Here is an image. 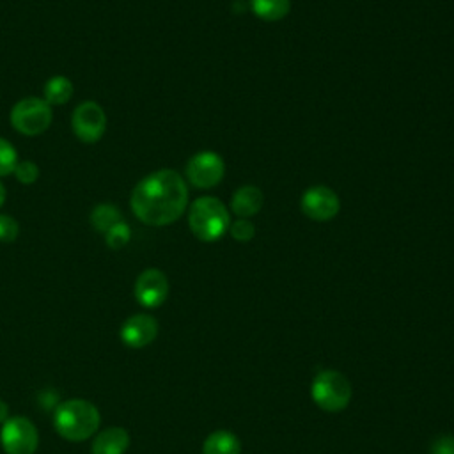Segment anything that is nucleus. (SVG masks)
<instances>
[{"instance_id": "f257e3e1", "label": "nucleus", "mask_w": 454, "mask_h": 454, "mask_svg": "<svg viewBox=\"0 0 454 454\" xmlns=\"http://www.w3.org/2000/svg\"><path fill=\"white\" fill-rule=\"evenodd\" d=\"M135 216L147 225L161 227L174 223L188 206V188L184 179L170 168L145 176L131 193Z\"/></svg>"}, {"instance_id": "f03ea898", "label": "nucleus", "mask_w": 454, "mask_h": 454, "mask_svg": "<svg viewBox=\"0 0 454 454\" xmlns=\"http://www.w3.org/2000/svg\"><path fill=\"white\" fill-rule=\"evenodd\" d=\"M101 415L96 404L85 399L62 401L53 413L55 431L69 442H83L99 429Z\"/></svg>"}, {"instance_id": "7ed1b4c3", "label": "nucleus", "mask_w": 454, "mask_h": 454, "mask_svg": "<svg viewBox=\"0 0 454 454\" xmlns=\"http://www.w3.org/2000/svg\"><path fill=\"white\" fill-rule=\"evenodd\" d=\"M188 223L200 241H216L231 227V215L225 204L216 197H199L193 200Z\"/></svg>"}, {"instance_id": "20e7f679", "label": "nucleus", "mask_w": 454, "mask_h": 454, "mask_svg": "<svg viewBox=\"0 0 454 454\" xmlns=\"http://www.w3.org/2000/svg\"><path fill=\"white\" fill-rule=\"evenodd\" d=\"M310 395L316 406H319L323 411L337 413L349 404L351 385L342 372L325 369L316 374L310 387Z\"/></svg>"}, {"instance_id": "39448f33", "label": "nucleus", "mask_w": 454, "mask_h": 454, "mask_svg": "<svg viewBox=\"0 0 454 454\" xmlns=\"http://www.w3.org/2000/svg\"><path fill=\"white\" fill-rule=\"evenodd\" d=\"M11 124L21 135H41L51 124V106L41 98H25L12 106Z\"/></svg>"}, {"instance_id": "423d86ee", "label": "nucleus", "mask_w": 454, "mask_h": 454, "mask_svg": "<svg viewBox=\"0 0 454 454\" xmlns=\"http://www.w3.org/2000/svg\"><path fill=\"white\" fill-rule=\"evenodd\" d=\"M0 443L5 454H34L39 445V433L27 417H11L0 429Z\"/></svg>"}, {"instance_id": "0eeeda50", "label": "nucleus", "mask_w": 454, "mask_h": 454, "mask_svg": "<svg viewBox=\"0 0 454 454\" xmlns=\"http://www.w3.org/2000/svg\"><path fill=\"white\" fill-rule=\"evenodd\" d=\"M71 128L73 133L87 144L98 142L106 128V115L103 112V108L94 103V101H85L80 103L74 110H73V117H71Z\"/></svg>"}, {"instance_id": "6e6552de", "label": "nucleus", "mask_w": 454, "mask_h": 454, "mask_svg": "<svg viewBox=\"0 0 454 454\" xmlns=\"http://www.w3.org/2000/svg\"><path fill=\"white\" fill-rule=\"evenodd\" d=\"M222 156L213 151H200L186 163V177L197 188H213L223 177Z\"/></svg>"}, {"instance_id": "1a4fd4ad", "label": "nucleus", "mask_w": 454, "mask_h": 454, "mask_svg": "<svg viewBox=\"0 0 454 454\" xmlns=\"http://www.w3.org/2000/svg\"><path fill=\"white\" fill-rule=\"evenodd\" d=\"M300 206L305 216L310 220L326 222L339 213L340 200L333 190L326 186H312L301 195Z\"/></svg>"}, {"instance_id": "9d476101", "label": "nucleus", "mask_w": 454, "mask_h": 454, "mask_svg": "<svg viewBox=\"0 0 454 454\" xmlns=\"http://www.w3.org/2000/svg\"><path fill=\"white\" fill-rule=\"evenodd\" d=\"M168 296V280L158 268L144 270L135 282V298L145 309L160 307Z\"/></svg>"}, {"instance_id": "9b49d317", "label": "nucleus", "mask_w": 454, "mask_h": 454, "mask_svg": "<svg viewBox=\"0 0 454 454\" xmlns=\"http://www.w3.org/2000/svg\"><path fill=\"white\" fill-rule=\"evenodd\" d=\"M158 335V321L149 314H133L121 326V340L129 348H144Z\"/></svg>"}, {"instance_id": "f8f14e48", "label": "nucleus", "mask_w": 454, "mask_h": 454, "mask_svg": "<svg viewBox=\"0 0 454 454\" xmlns=\"http://www.w3.org/2000/svg\"><path fill=\"white\" fill-rule=\"evenodd\" d=\"M129 447V434L124 427L112 426L99 431L90 445L92 454H124Z\"/></svg>"}, {"instance_id": "ddd939ff", "label": "nucleus", "mask_w": 454, "mask_h": 454, "mask_svg": "<svg viewBox=\"0 0 454 454\" xmlns=\"http://www.w3.org/2000/svg\"><path fill=\"white\" fill-rule=\"evenodd\" d=\"M262 192L257 186L247 184L236 190V193L231 199V209L239 218H250L262 207Z\"/></svg>"}, {"instance_id": "4468645a", "label": "nucleus", "mask_w": 454, "mask_h": 454, "mask_svg": "<svg viewBox=\"0 0 454 454\" xmlns=\"http://www.w3.org/2000/svg\"><path fill=\"white\" fill-rule=\"evenodd\" d=\"M239 452H241V445L238 436L225 429L211 433L202 445V454H239Z\"/></svg>"}, {"instance_id": "2eb2a0df", "label": "nucleus", "mask_w": 454, "mask_h": 454, "mask_svg": "<svg viewBox=\"0 0 454 454\" xmlns=\"http://www.w3.org/2000/svg\"><path fill=\"white\" fill-rule=\"evenodd\" d=\"M73 96V83L69 78L57 74L44 83V101L48 105H64Z\"/></svg>"}, {"instance_id": "dca6fc26", "label": "nucleus", "mask_w": 454, "mask_h": 454, "mask_svg": "<svg viewBox=\"0 0 454 454\" xmlns=\"http://www.w3.org/2000/svg\"><path fill=\"white\" fill-rule=\"evenodd\" d=\"M289 0H250L254 14L264 21H278L289 12Z\"/></svg>"}, {"instance_id": "f3484780", "label": "nucleus", "mask_w": 454, "mask_h": 454, "mask_svg": "<svg viewBox=\"0 0 454 454\" xmlns=\"http://www.w3.org/2000/svg\"><path fill=\"white\" fill-rule=\"evenodd\" d=\"M119 222H122L121 211L112 204H98L90 213L92 227L101 232H108Z\"/></svg>"}, {"instance_id": "a211bd4d", "label": "nucleus", "mask_w": 454, "mask_h": 454, "mask_svg": "<svg viewBox=\"0 0 454 454\" xmlns=\"http://www.w3.org/2000/svg\"><path fill=\"white\" fill-rule=\"evenodd\" d=\"M18 165V154L11 142L0 138V176H9Z\"/></svg>"}, {"instance_id": "6ab92c4d", "label": "nucleus", "mask_w": 454, "mask_h": 454, "mask_svg": "<svg viewBox=\"0 0 454 454\" xmlns=\"http://www.w3.org/2000/svg\"><path fill=\"white\" fill-rule=\"evenodd\" d=\"M229 231H231L232 238L238 239V241H248V239H252L254 234H255L254 223H252L250 220H247V218H239V220H236L234 223H231Z\"/></svg>"}, {"instance_id": "aec40b11", "label": "nucleus", "mask_w": 454, "mask_h": 454, "mask_svg": "<svg viewBox=\"0 0 454 454\" xmlns=\"http://www.w3.org/2000/svg\"><path fill=\"white\" fill-rule=\"evenodd\" d=\"M129 239V229L124 222H119L106 232V243L112 248H121Z\"/></svg>"}, {"instance_id": "412c9836", "label": "nucleus", "mask_w": 454, "mask_h": 454, "mask_svg": "<svg viewBox=\"0 0 454 454\" xmlns=\"http://www.w3.org/2000/svg\"><path fill=\"white\" fill-rule=\"evenodd\" d=\"M14 176L20 183L23 184H30L37 179L39 176V168L34 161H18L16 168H14Z\"/></svg>"}, {"instance_id": "4be33fe9", "label": "nucleus", "mask_w": 454, "mask_h": 454, "mask_svg": "<svg viewBox=\"0 0 454 454\" xmlns=\"http://www.w3.org/2000/svg\"><path fill=\"white\" fill-rule=\"evenodd\" d=\"M18 222L9 215H0V241L9 243L14 241L18 236Z\"/></svg>"}, {"instance_id": "5701e85b", "label": "nucleus", "mask_w": 454, "mask_h": 454, "mask_svg": "<svg viewBox=\"0 0 454 454\" xmlns=\"http://www.w3.org/2000/svg\"><path fill=\"white\" fill-rule=\"evenodd\" d=\"M431 454H454V436H440L431 445Z\"/></svg>"}, {"instance_id": "b1692460", "label": "nucleus", "mask_w": 454, "mask_h": 454, "mask_svg": "<svg viewBox=\"0 0 454 454\" xmlns=\"http://www.w3.org/2000/svg\"><path fill=\"white\" fill-rule=\"evenodd\" d=\"M9 419V406L5 401L0 399V424H4Z\"/></svg>"}, {"instance_id": "393cba45", "label": "nucleus", "mask_w": 454, "mask_h": 454, "mask_svg": "<svg viewBox=\"0 0 454 454\" xmlns=\"http://www.w3.org/2000/svg\"><path fill=\"white\" fill-rule=\"evenodd\" d=\"M4 200H5V188H4V184L0 183V206L4 204Z\"/></svg>"}]
</instances>
